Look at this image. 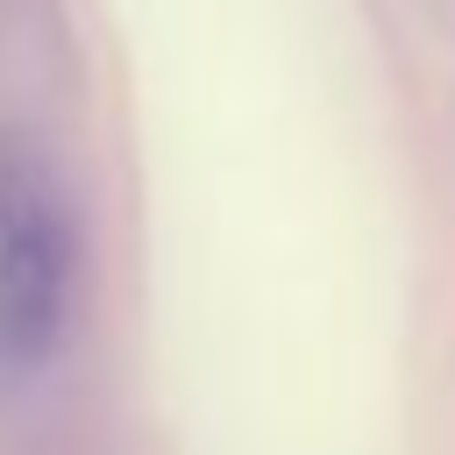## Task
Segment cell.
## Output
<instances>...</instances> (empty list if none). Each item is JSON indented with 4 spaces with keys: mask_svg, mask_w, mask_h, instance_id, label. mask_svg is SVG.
<instances>
[{
    "mask_svg": "<svg viewBox=\"0 0 455 455\" xmlns=\"http://www.w3.org/2000/svg\"><path fill=\"white\" fill-rule=\"evenodd\" d=\"M71 299V213L50 164L0 135V355L43 363Z\"/></svg>",
    "mask_w": 455,
    "mask_h": 455,
    "instance_id": "obj_1",
    "label": "cell"
}]
</instances>
